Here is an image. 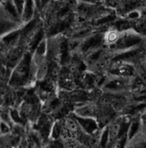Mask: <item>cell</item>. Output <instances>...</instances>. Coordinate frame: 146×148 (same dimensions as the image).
<instances>
[{"label":"cell","instance_id":"obj_1","mask_svg":"<svg viewBox=\"0 0 146 148\" xmlns=\"http://www.w3.org/2000/svg\"><path fill=\"white\" fill-rule=\"evenodd\" d=\"M143 42L144 36H143L137 31L130 29L120 32L117 40L113 45L109 46V48L116 53H119V52L142 46L143 45Z\"/></svg>","mask_w":146,"mask_h":148},{"label":"cell","instance_id":"obj_2","mask_svg":"<svg viewBox=\"0 0 146 148\" xmlns=\"http://www.w3.org/2000/svg\"><path fill=\"white\" fill-rule=\"evenodd\" d=\"M146 58V49L143 45L136 47L131 49H128L126 51L116 53L115 57L112 59L113 63L117 62H126V63H131V64H136L138 62H141L143 60L145 61Z\"/></svg>","mask_w":146,"mask_h":148},{"label":"cell","instance_id":"obj_3","mask_svg":"<svg viewBox=\"0 0 146 148\" xmlns=\"http://www.w3.org/2000/svg\"><path fill=\"white\" fill-rule=\"evenodd\" d=\"M31 65V53H25L20 63L16 66L15 71L14 72L10 84L14 85H20L23 84L28 78Z\"/></svg>","mask_w":146,"mask_h":148},{"label":"cell","instance_id":"obj_4","mask_svg":"<svg viewBox=\"0 0 146 148\" xmlns=\"http://www.w3.org/2000/svg\"><path fill=\"white\" fill-rule=\"evenodd\" d=\"M105 43V34L96 33L91 34L90 36L85 38L80 45V50L82 53L88 54L90 52L100 49V47Z\"/></svg>","mask_w":146,"mask_h":148},{"label":"cell","instance_id":"obj_5","mask_svg":"<svg viewBox=\"0 0 146 148\" xmlns=\"http://www.w3.org/2000/svg\"><path fill=\"white\" fill-rule=\"evenodd\" d=\"M77 13H78L79 16L83 19L93 18V17H96L97 14H100L101 16L105 15L102 14L100 7H99L97 5L86 2H82L77 5Z\"/></svg>","mask_w":146,"mask_h":148},{"label":"cell","instance_id":"obj_6","mask_svg":"<svg viewBox=\"0 0 146 148\" xmlns=\"http://www.w3.org/2000/svg\"><path fill=\"white\" fill-rule=\"evenodd\" d=\"M116 64H118V65L110 70V73L114 76L129 78L134 75L135 68H134V64L126 63V62H117Z\"/></svg>","mask_w":146,"mask_h":148},{"label":"cell","instance_id":"obj_7","mask_svg":"<svg viewBox=\"0 0 146 148\" xmlns=\"http://www.w3.org/2000/svg\"><path fill=\"white\" fill-rule=\"evenodd\" d=\"M129 79L126 77H120V76H115L114 79L109 80L104 84V87L112 92H119L125 90L127 86H129Z\"/></svg>","mask_w":146,"mask_h":148},{"label":"cell","instance_id":"obj_8","mask_svg":"<svg viewBox=\"0 0 146 148\" xmlns=\"http://www.w3.org/2000/svg\"><path fill=\"white\" fill-rule=\"evenodd\" d=\"M23 56H24V54L23 52L22 48H20V47L13 48L9 51V53H8V55L6 57V61H5L6 66L9 69L16 67V66L20 63Z\"/></svg>","mask_w":146,"mask_h":148},{"label":"cell","instance_id":"obj_9","mask_svg":"<svg viewBox=\"0 0 146 148\" xmlns=\"http://www.w3.org/2000/svg\"><path fill=\"white\" fill-rule=\"evenodd\" d=\"M2 5H3L2 10H4L5 16L16 22H19L20 20H22V16L19 14L18 10H17L13 0H5L4 2H2Z\"/></svg>","mask_w":146,"mask_h":148},{"label":"cell","instance_id":"obj_10","mask_svg":"<svg viewBox=\"0 0 146 148\" xmlns=\"http://www.w3.org/2000/svg\"><path fill=\"white\" fill-rule=\"evenodd\" d=\"M74 119L86 133L93 134L97 131L98 125L97 122L91 117H82V116H75Z\"/></svg>","mask_w":146,"mask_h":148},{"label":"cell","instance_id":"obj_11","mask_svg":"<svg viewBox=\"0 0 146 148\" xmlns=\"http://www.w3.org/2000/svg\"><path fill=\"white\" fill-rule=\"evenodd\" d=\"M72 23H73L72 15H67L65 17H63L61 20H60L57 23H56L53 27L50 29L49 35L53 36V35H56V34H58L60 32L65 31L66 29L70 27Z\"/></svg>","mask_w":146,"mask_h":148},{"label":"cell","instance_id":"obj_12","mask_svg":"<svg viewBox=\"0 0 146 148\" xmlns=\"http://www.w3.org/2000/svg\"><path fill=\"white\" fill-rule=\"evenodd\" d=\"M20 27V23L12 20L8 17L2 16L1 17V35L4 36L5 34L9 33L13 31L18 30Z\"/></svg>","mask_w":146,"mask_h":148},{"label":"cell","instance_id":"obj_13","mask_svg":"<svg viewBox=\"0 0 146 148\" xmlns=\"http://www.w3.org/2000/svg\"><path fill=\"white\" fill-rule=\"evenodd\" d=\"M36 8L37 7L34 0H26L22 14V22L26 23L31 21L34 17V13H35Z\"/></svg>","mask_w":146,"mask_h":148},{"label":"cell","instance_id":"obj_14","mask_svg":"<svg viewBox=\"0 0 146 148\" xmlns=\"http://www.w3.org/2000/svg\"><path fill=\"white\" fill-rule=\"evenodd\" d=\"M59 59L60 63L65 65L67 62H69L70 56H69V49H70V43L65 38H63L59 42Z\"/></svg>","mask_w":146,"mask_h":148},{"label":"cell","instance_id":"obj_15","mask_svg":"<svg viewBox=\"0 0 146 148\" xmlns=\"http://www.w3.org/2000/svg\"><path fill=\"white\" fill-rule=\"evenodd\" d=\"M21 40V30H15L9 33L5 34V35L2 36L1 40H2V44L11 47L14 45L17 41H19Z\"/></svg>","mask_w":146,"mask_h":148},{"label":"cell","instance_id":"obj_16","mask_svg":"<svg viewBox=\"0 0 146 148\" xmlns=\"http://www.w3.org/2000/svg\"><path fill=\"white\" fill-rule=\"evenodd\" d=\"M36 26H37V20L34 18L31 21L25 23L23 27L21 29V40H24L28 37L31 38L33 35V33L35 32L34 30L36 29Z\"/></svg>","mask_w":146,"mask_h":148},{"label":"cell","instance_id":"obj_17","mask_svg":"<svg viewBox=\"0 0 146 148\" xmlns=\"http://www.w3.org/2000/svg\"><path fill=\"white\" fill-rule=\"evenodd\" d=\"M30 51L34 52L37 47L40 45V43L44 40V30L43 29H39L33 33V35L30 38Z\"/></svg>","mask_w":146,"mask_h":148},{"label":"cell","instance_id":"obj_18","mask_svg":"<svg viewBox=\"0 0 146 148\" xmlns=\"http://www.w3.org/2000/svg\"><path fill=\"white\" fill-rule=\"evenodd\" d=\"M141 128H143V122H141L140 119H136L131 122L129 129H128V141H131L133 139L139 135L141 131Z\"/></svg>","mask_w":146,"mask_h":148},{"label":"cell","instance_id":"obj_19","mask_svg":"<svg viewBox=\"0 0 146 148\" xmlns=\"http://www.w3.org/2000/svg\"><path fill=\"white\" fill-rule=\"evenodd\" d=\"M103 54H104V50L102 49H98L96 50H93L87 54L86 61L88 64H95L102 58Z\"/></svg>","mask_w":146,"mask_h":148},{"label":"cell","instance_id":"obj_20","mask_svg":"<svg viewBox=\"0 0 146 148\" xmlns=\"http://www.w3.org/2000/svg\"><path fill=\"white\" fill-rule=\"evenodd\" d=\"M48 50V44H47V40H43L40 43V45L37 47V49L34 51V55H35V58H42L44 57L47 53Z\"/></svg>","mask_w":146,"mask_h":148},{"label":"cell","instance_id":"obj_21","mask_svg":"<svg viewBox=\"0 0 146 148\" xmlns=\"http://www.w3.org/2000/svg\"><path fill=\"white\" fill-rule=\"evenodd\" d=\"M119 32L114 30L111 31L109 32H108L107 34H105V42L107 44H108L109 46L113 45L114 43L117 40L118 37H119Z\"/></svg>","mask_w":146,"mask_h":148},{"label":"cell","instance_id":"obj_22","mask_svg":"<svg viewBox=\"0 0 146 148\" xmlns=\"http://www.w3.org/2000/svg\"><path fill=\"white\" fill-rule=\"evenodd\" d=\"M117 19V15L114 14H105L100 18L97 19L95 24L96 25H101V24H105V23H110V22H114L116 21Z\"/></svg>","mask_w":146,"mask_h":148},{"label":"cell","instance_id":"obj_23","mask_svg":"<svg viewBox=\"0 0 146 148\" xmlns=\"http://www.w3.org/2000/svg\"><path fill=\"white\" fill-rule=\"evenodd\" d=\"M91 35V30L90 29H87V28H84V29H81L79 30L78 32H76L74 34V39H85L87 38L88 36Z\"/></svg>","mask_w":146,"mask_h":148},{"label":"cell","instance_id":"obj_24","mask_svg":"<svg viewBox=\"0 0 146 148\" xmlns=\"http://www.w3.org/2000/svg\"><path fill=\"white\" fill-rule=\"evenodd\" d=\"M10 118L12 119V120L14 121V122H15L17 124H23V121L21 119L18 111L15 110H12L10 111Z\"/></svg>","mask_w":146,"mask_h":148},{"label":"cell","instance_id":"obj_25","mask_svg":"<svg viewBox=\"0 0 146 148\" xmlns=\"http://www.w3.org/2000/svg\"><path fill=\"white\" fill-rule=\"evenodd\" d=\"M108 133H109V129L107 127L105 128V130L103 131L102 135H101V138H100V146H107L108 141Z\"/></svg>","mask_w":146,"mask_h":148},{"label":"cell","instance_id":"obj_26","mask_svg":"<svg viewBox=\"0 0 146 148\" xmlns=\"http://www.w3.org/2000/svg\"><path fill=\"white\" fill-rule=\"evenodd\" d=\"M13 2L15 5L17 10H18L19 14L22 16L23 11V7H24V5H25V2H26V0H13Z\"/></svg>","mask_w":146,"mask_h":148},{"label":"cell","instance_id":"obj_27","mask_svg":"<svg viewBox=\"0 0 146 148\" xmlns=\"http://www.w3.org/2000/svg\"><path fill=\"white\" fill-rule=\"evenodd\" d=\"M140 16H141V12H139L136 9L129 11V13L127 14V17L131 20H137L140 18Z\"/></svg>","mask_w":146,"mask_h":148},{"label":"cell","instance_id":"obj_28","mask_svg":"<svg viewBox=\"0 0 146 148\" xmlns=\"http://www.w3.org/2000/svg\"><path fill=\"white\" fill-rule=\"evenodd\" d=\"M40 88L45 92H50L52 90V84L49 81H44L40 83Z\"/></svg>","mask_w":146,"mask_h":148},{"label":"cell","instance_id":"obj_29","mask_svg":"<svg viewBox=\"0 0 146 148\" xmlns=\"http://www.w3.org/2000/svg\"><path fill=\"white\" fill-rule=\"evenodd\" d=\"M84 81L88 85L91 86L94 84V82H95V76L92 74H86L84 76Z\"/></svg>","mask_w":146,"mask_h":148},{"label":"cell","instance_id":"obj_30","mask_svg":"<svg viewBox=\"0 0 146 148\" xmlns=\"http://www.w3.org/2000/svg\"><path fill=\"white\" fill-rule=\"evenodd\" d=\"M60 133H61V129H60L59 125L57 123H56L52 128V137L54 139H57L60 136Z\"/></svg>","mask_w":146,"mask_h":148},{"label":"cell","instance_id":"obj_31","mask_svg":"<svg viewBox=\"0 0 146 148\" xmlns=\"http://www.w3.org/2000/svg\"><path fill=\"white\" fill-rule=\"evenodd\" d=\"M1 132L2 134H6L9 132V127L6 125L5 121H2L1 122Z\"/></svg>","mask_w":146,"mask_h":148},{"label":"cell","instance_id":"obj_32","mask_svg":"<svg viewBox=\"0 0 146 148\" xmlns=\"http://www.w3.org/2000/svg\"><path fill=\"white\" fill-rule=\"evenodd\" d=\"M101 1H103V0H82V2H86V3H90L93 5H97Z\"/></svg>","mask_w":146,"mask_h":148},{"label":"cell","instance_id":"obj_33","mask_svg":"<svg viewBox=\"0 0 146 148\" xmlns=\"http://www.w3.org/2000/svg\"><path fill=\"white\" fill-rule=\"evenodd\" d=\"M51 1V0H41V9H43L44 7H46V5Z\"/></svg>","mask_w":146,"mask_h":148},{"label":"cell","instance_id":"obj_34","mask_svg":"<svg viewBox=\"0 0 146 148\" xmlns=\"http://www.w3.org/2000/svg\"><path fill=\"white\" fill-rule=\"evenodd\" d=\"M37 9H41V0H34Z\"/></svg>","mask_w":146,"mask_h":148},{"label":"cell","instance_id":"obj_35","mask_svg":"<svg viewBox=\"0 0 146 148\" xmlns=\"http://www.w3.org/2000/svg\"><path fill=\"white\" fill-rule=\"evenodd\" d=\"M145 114H146V110H145Z\"/></svg>","mask_w":146,"mask_h":148},{"label":"cell","instance_id":"obj_36","mask_svg":"<svg viewBox=\"0 0 146 148\" xmlns=\"http://www.w3.org/2000/svg\"><path fill=\"white\" fill-rule=\"evenodd\" d=\"M145 62H146V58H145Z\"/></svg>","mask_w":146,"mask_h":148},{"label":"cell","instance_id":"obj_37","mask_svg":"<svg viewBox=\"0 0 146 148\" xmlns=\"http://www.w3.org/2000/svg\"><path fill=\"white\" fill-rule=\"evenodd\" d=\"M60 1H61V0H60Z\"/></svg>","mask_w":146,"mask_h":148}]
</instances>
